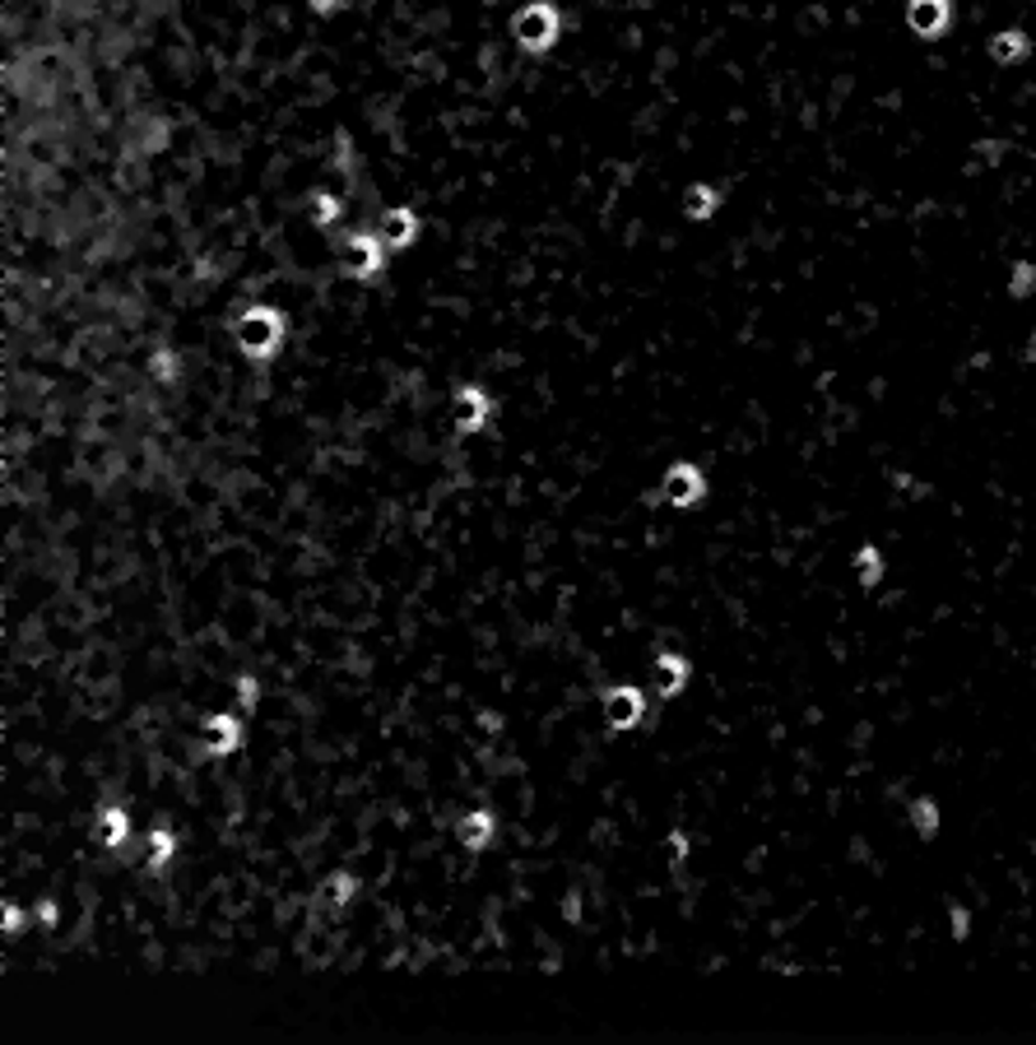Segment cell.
<instances>
[{
	"instance_id": "obj_2",
	"label": "cell",
	"mask_w": 1036,
	"mask_h": 1045,
	"mask_svg": "<svg viewBox=\"0 0 1036 1045\" xmlns=\"http://www.w3.org/2000/svg\"><path fill=\"white\" fill-rule=\"evenodd\" d=\"M512 29H516V43L525 52H549L558 43V10L554 5H525Z\"/></svg>"
},
{
	"instance_id": "obj_29",
	"label": "cell",
	"mask_w": 1036,
	"mask_h": 1045,
	"mask_svg": "<svg viewBox=\"0 0 1036 1045\" xmlns=\"http://www.w3.org/2000/svg\"><path fill=\"white\" fill-rule=\"evenodd\" d=\"M1023 359L1036 367V330H1032V340H1027V349H1023Z\"/></svg>"
},
{
	"instance_id": "obj_3",
	"label": "cell",
	"mask_w": 1036,
	"mask_h": 1045,
	"mask_svg": "<svg viewBox=\"0 0 1036 1045\" xmlns=\"http://www.w3.org/2000/svg\"><path fill=\"white\" fill-rule=\"evenodd\" d=\"M641 716H647V693H641V688L618 683L604 693V720H610V729H618V735L623 729H637Z\"/></svg>"
},
{
	"instance_id": "obj_21",
	"label": "cell",
	"mask_w": 1036,
	"mask_h": 1045,
	"mask_svg": "<svg viewBox=\"0 0 1036 1045\" xmlns=\"http://www.w3.org/2000/svg\"><path fill=\"white\" fill-rule=\"evenodd\" d=\"M1004 154H1009L1004 140H981V145H976V168H994V163L1004 159Z\"/></svg>"
},
{
	"instance_id": "obj_12",
	"label": "cell",
	"mask_w": 1036,
	"mask_h": 1045,
	"mask_svg": "<svg viewBox=\"0 0 1036 1045\" xmlns=\"http://www.w3.org/2000/svg\"><path fill=\"white\" fill-rule=\"evenodd\" d=\"M456 409H460V432H475V428H483V419H488V409H493V400H488L479 386H465L460 396H456Z\"/></svg>"
},
{
	"instance_id": "obj_31",
	"label": "cell",
	"mask_w": 1036,
	"mask_h": 1045,
	"mask_svg": "<svg viewBox=\"0 0 1036 1045\" xmlns=\"http://www.w3.org/2000/svg\"><path fill=\"white\" fill-rule=\"evenodd\" d=\"M1032 665H1036V660H1032ZM1032 674H1036V669H1032Z\"/></svg>"
},
{
	"instance_id": "obj_15",
	"label": "cell",
	"mask_w": 1036,
	"mask_h": 1045,
	"mask_svg": "<svg viewBox=\"0 0 1036 1045\" xmlns=\"http://www.w3.org/2000/svg\"><path fill=\"white\" fill-rule=\"evenodd\" d=\"M851 567H855V581L865 586V590H874L878 581H884V571H888V563H884V554H878L874 544H859V554L851 558Z\"/></svg>"
},
{
	"instance_id": "obj_19",
	"label": "cell",
	"mask_w": 1036,
	"mask_h": 1045,
	"mask_svg": "<svg viewBox=\"0 0 1036 1045\" xmlns=\"http://www.w3.org/2000/svg\"><path fill=\"white\" fill-rule=\"evenodd\" d=\"M1032 293H1036V261H1013L1009 298H1032Z\"/></svg>"
},
{
	"instance_id": "obj_10",
	"label": "cell",
	"mask_w": 1036,
	"mask_h": 1045,
	"mask_svg": "<svg viewBox=\"0 0 1036 1045\" xmlns=\"http://www.w3.org/2000/svg\"><path fill=\"white\" fill-rule=\"evenodd\" d=\"M414 238H419L414 209H386L382 214V242H386V251H405Z\"/></svg>"
},
{
	"instance_id": "obj_11",
	"label": "cell",
	"mask_w": 1036,
	"mask_h": 1045,
	"mask_svg": "<svg viewBox=\"0 0 1036 1045\" xmlns=\"http://www.w3.org/2000/svg\"><path fill=\"white\" fill-rule=\"evenodd\" d=\"M1027 52H1032V37L1023 29H1004L990 37V61H1000V66H1018Z\"/></svg>"
},
{
	"instance_id": "obj_1",
	"label": "cell",
	"mask_w": 1036,
	"mask_h": 1045,
	"mask_svg": "<svg viewBox=\"0 0 1036 1045\" xmlns=\"http://www.w3.org/2000/svg\"><path fill=\"white\" fill-rule=\"evenodd\" d=\"M284 340V321H280V311H270V307H251L247 317L238 321V344L247 359H270V353L280 349Z\"/></svg>"
},
{
	"instance_id": "obj_30",
	"label": "cell",
	"mask_w": 1036,
	"mask_h": 1045,
	"mask_svg": "<svg viewBox=\"0 0 1036 1045\" xmlns=\"http://www.w3.org/2000/svg\"><path fill=\"white\" fill-rule=\"evenodd\" d=\"M311 10H321V14H330V10H335V0H311Z\"/></svg>"
},
{
	"instance_id": "obj_13",
	"label": "cell",
	"mask_w": 1036,
	"mask_h": 1045,
	"mask_svg": "<svg viewBox=\"0 0 1036 1045\" xmlns=\"http://www.w3.org/2000/svg\"><path fill=\"white\" fill-rule=\"evenodd\" d=\"M93 832H98V841L103 845H126V837H130V818L122 814V808H98V822H93Z\"/></svg>"
},
{
	"instance_id": "obj_28",
	"label": "cell",
	"mask_w": 1036,
	"mask_h": 1045,
	"mask_svg": "<svg viewBox=\"0 0 1036 1045\" xmlns=\"http://www.w3.org/2000/svg\"><path fill=\"white\" fill-rule=\"evenodd\" d=\"M562 911H567V920H581V901H577V893L567 897V906H562Z\"/></svg>"
},
{
	"instance_id": "obj_20",
	"label": "cell",
	"mask_w": 1036,
	"mask_h": 1045,
	"mask_svg": "<svg viewBox=\"0 0 1036 1045\" xmlns=\"http://www.w3.org/2000/svg\"><path fill=\"white\" fill-rule=\"evenodd\" d=\"M257 702H261V683L251 679V674H242V679H238V706H242L247 716H257Z\"/></svg>"
},
{
	"instance_id": "obj_26",
	"label": "cell",
	"mask_w": 1036,
	"mask_h": 1045,
	"mask_svg": "<svg viewBox=\"0 0 1036 1045\" xmlns=\"http://www.w3.org/2000/svg\"><path fill=\"white\" fill-rule=\"evenodd\" d=\"M897 488H902L907 498H925V484H915V479H907V475H897Z\"/></svg>"
},
{
	"instance_id": "obj_4",
	"label": "cell",
	"mask_w": 1036,
	"mask_h": 1045,
	"mask_svg": "<svg viewBox=\"0 0 1036 1045\" xmlns=\"http://www.w3.org/2000/svg\"><path fill=\"white\" fill-rule=\"evenodd\" d=\"M660 484H664V488H660L664 502H674V507H697L702 498H707V479H702V469L688 465V461H679V465L664 469Z\"/></svg>"
},
{
	"instance_id": "obj_23",
	"label": "cell",
	"mask_w": 1036,
	"mask_h": 1045,
	"mask_svg": "<svg viewBox=\"0 0 1036 1045\" xmlns=\"http://www.w3.org/2000/svg\"><path fill=\"white\" fill-rule=\"evenodd\" d=\"M311 209H317L321 224H335V219H340V201H335V195H317V201H311Z\"/></svg>"
},
{
	"instance_id": "obj_14",
	"label": "cell",
	"mask_w": 1036,
	"mask_h": 1045,
	"mask_svg": "<svg viewBox=\"0 0 1036 1045\" xmlns=\"http://www.w3.org/2000/svg\"><path fill=\"white\" fill-rule=\"evenodd\" d=\"M720 209V186H688V195H683V214H688L693 224H707L711 214Z\"/></svg>"
},
{
	"instance_id": "obj_6",
	"label": "cell",
	"mask_w": 1036,
	"mask_h": 1045,
	"mask_svg": "<svg viewBox=\"0 0 1036 1045\" xmlns=\"http://www.w3.org/2000/svg\"><path fill=\"white\" fill-rule=\"evenodd\" d=\"M688 679H693V665L683 656H674V650H660V656H656V697L660 702L679 697L683 688H688Z\"/></svg>"
},
{
	"instance_id": "obj_22",
	"label": "cell",
	"mask_w": 1036,
	"mask_h": 1045,
	"mask_svg": "<svg viewBox=\"0 0 1036 1045\" xmlns=\"http://www.w3.org/2000/svg\"><path fill=\"white\" fill-rule=\"evenodd\" d=\"M948 924H953V939L963 943V939L971 934V911H967V906H957V901H953V906H948Z\"/></svg>"
},
{
	"instance_id": "obj_9",
	"label": "cell",
	"mask_w": 1036,
	"mask_h": 1045,
	"mask_svg": "<svg viewBox=\"0 0 1036 1045\" xmlns=\"http://www.w3.org/2000/svg\"><path fill=\"white\" fill-rule=\"evenodd\" d=\"M382 265H386L382 261V232L377 238L373 232H354V238H349V270H354L358 280H373Z\"/></svg>"
},
{
	"instance_id": "obj_18",
	"label": "cell",
	"mask_w": 1036,
	"mask_h": 1045,
	"mask_svg": "<svg viewBox=\"0 0 1036 1045\" xmlns=\"http://www.w3.org/2000/svg\"><path fill=\"white\" fill-rule=\"evenodd\" d=\"M354 893H358V878H354V874H330V878L321 883V897H326L330 906H349V901H354Z\"/></svg>"
},
{
	"instance_id": "obj_24",
	"label": "cell",
	"mask_w": 1036,
	"mask_h": 1045,
	"mask_svg": "<svg viewBox=\"0 0 1036 1045\" xmlns=\"http://www.w3.org/2000/svg\"><path fill=\"white\" fill-rule=\"evenodd\" d=\"M670 860H674V870H683V860H688V837L683 832H670Z\"/></svg>"
},
{
	"instance_id": "obj_5",
	"label": "cell",
	"mask_w": 1036,
	"mask_h": 1045,
	"mask_svg": "<svg viewBox=\"0 0 1036 1045\" xmlns=\"http://www.w3.org/2000/svg\"><path fill=\"white\" fill-rule=\"evenodd\" d=\"M201 743L209 758H228L242 748V720L238 716H205L201 725Z\"/></svg>"
},
{
	"instance_id": "obj_7",
	"label": "cell",
	"mask_w": 1036,
	"mask_h": 1045,
	"mask_svg": "<svg viewBox=\"0 0 1036 1045\" xmlns=\"http://www.w3.org/2000/svg\"><path fill=\"white\" fill-rule=\"evenodd\" d=\"M948 19H953V0H911L907 5V24L921 37H940L948 29Z\"/></svg>"
},
{
	"instance_id": "obj_16",
	"label": "cell",
	"mask_w": 1036,
	"mask_h": 1045,
	"mask_svg": "<svg viewBox=\"0 0 1036 1045\" xmlns=\"http://www.w3.org/2000/svg\"><path fill=\"white\" fill-rule=\"evenodd\" d=\"M907 818H911V827H915V837H921V841H934V837H940V804H934V799H911L907 804Z\"/></svg>"
},
{
	"instance_id": "obj_27",
	"label": "cell",
	"mask_w": 1036,
	"mask_h": 1045,
	"mask_svg": "<svg viewBox=\"0 0 1036 1045\" xmlns=\"http://www.w3.org/2000/svg\"><path fill=\"white\" fill-rule=\"evenodd\" d=\"M37 920H43V924H56V906L43 901V906H37Z\"/></svg>"
},
{
	"instance_id": "obj_8",
	"label": "cell",
	"mask_w": 1036,
	"mask_h": 1045,
	"mask_svg": "<svg viewBox=\"0 0 1036 1045\" xmlns=\"http://www.w3.org/2000/svg\"><path fill=\"white\" fill-rule=\"evenodd\" d=\"M493 832H498V818L488 814V808H470V814H465V818L456 822V841H460V851H470V855L488 851Z\"/></svg>"
},
{
	"instance_id": "obj_17",
	"label": "cell",
	"mask_w": 1036,
	"mask_h": 1045,
	"mask_svg": "<svg viewBox=\"0 0 1036 1045\" xmlns=\"http://www.w3.org/2000/svg\"><path fill=\"white\" fill-rule=\"evenodd\" d=\"M145 851H149V855H145V864H149V870H168V860L178 855V837H172L168 827H153Z\"/></svg>"
},
{
	"instance_id": "obj_25",
	"label": "cell",
	"mask_w": 1036,
	"mask_h": 1045,
	"mask_svg": "<svg viewBox=\"0 0 1036 1045\" xmlns=\"http://www.w3.org/2000/svg\"><path fill=\"white\" fill-rule=\"evenodd\" d=\"M19 930H24V911L14 901H5V934H19Z\"/></svg>"
}]
</instances>
